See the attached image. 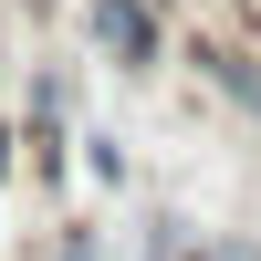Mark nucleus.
<instances>
[{
    "label": "nucleus",
    "instance_id": "f257e3e1",
    "mask_svg": "<svg viewBox=\"0 0 261 261\" xmlns=\"http://www.w3.org/2000/svg\"><path fill=\"white\" fill-rule=\"evenodd\" d=\"M73 21H84V53L115 63V73H157V63L178 53L167 0H73Z\"/></svg>",
    "mask_w": 261,
    "mask_h": 261
},
{
    "label": "nucleus",
    "instance_id": "f03ea898",
    "mask_svg": "<svg viewBox=\"0 0 261 261\" xmlns=\"http://www.w3.org/2000/svg\"><path fill=\"white\" fill-rule=\"evenodd\" d=\"M199 73H209L220 105H241V115L261 125V42H220V32H209L199 42Z\"/></svg>",
    "mask_w": 261,
    "mask_h": 261
},
{
    "label": "nucleus",
    "instance_id": "7ed1b4c3",
    "mask_svg": "<svg viewBox=\"0 0 261 261\" xmlns=\"http://www.w3.org/2000/svg\"><path fill=\"white\" fill-rule=\"evenodd\" d=\"M136 261H209V241H199L188 220H157V230H146V251H136Z\"/></svg>",
    "mask_w": 261,
    "mask_h": 261
},
{
    "label": "nucleus",
    "instance_id": "20e7f679",
    "mask_svg": "<svg viewBox=\"0 0 261 261\" xmlns=\"http://www.w3.org/2000/svg\"><path fill=\"white\" fill-rule=\"evenodd\" d=\"M42 261H94V230H84V220H63L53 241H42Z\"/></svg>",
    "mask_w": 261,
    "mask_h": 261
},
{
    "label": "nucleus",
    "instance_id": "39448f33",
    "mask_svg": "<svg viewBox=\"0 0 261 261\" xmlns=\"http://www.w3.org/2000/svg\"><path fill=\"white\" fill-rule=\"evenodd\" d=\"M209 261H261V241H209Z\"/></svg>",
    "mask_w": 261,
    "mask_h": 261
},
{
    "label": "nucleus",
    "instance_id": "423d86ee",
    "mask_svg": "<svg viewBox=\"0 0 261 261\" xmlns=\"http://www.w3.org/2000/svg\"><path fill=\"white\" fill-rule=\"evenodd\" d=\"M11 146H21V125H11V115H0V178H11Z\"/></svg>",
    "mask_w": 261,
    "mask_h": 261
}]
</instances>
